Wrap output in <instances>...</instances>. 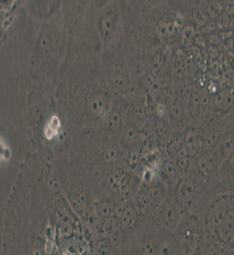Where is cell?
Instances as JSON below:
<instances>
[{
  "label": "cell",
  "mask_w": 234,
  "mask_h": 255,
  "mask_svg": "<svg viewBox=\"0 0 234 255\" xmlns=\"http://www.w3.org/2000/svg\"><path fill=\"white\" fill-rule=\"evenodd\" d=\"M230 195H222L211 204L205 214V226L211 235L215 236L218 228L223 221L230 207L234 205Z\"/></svg>",
  "instance_id": "1"
},
{
  "label": "cell",
  "mask_w": 234,
  "mask_h": 255,
  "mask_svg": "<svg viewBox=\"0 0 234 255\" xmlns=\"http://www.w3.org/2000/svg\"><path fill=\"white\" fill-rule=\"evenodd\" d=\"M219 158L214 150H207L198 158L197 168L198 173L205 180L211 179L217 170Z\"/></svg>",
  "instance_id": "2"
},
{
  "label": "cell",
  "mask_w": 234,
  "mask_h": 255,
  "mask_svg": "<svg viewBox=\"0 0 234 255\" xmlns=\"http://www.w3.org/2000/svg\"><path fill=\"white\" fill-rule=\"evenodd\" d=\"M198 241V227L196 223L192 221L186 224V226L182 229L181 235L180 247L181 250H184V254H194Z\"/></svg>",
  "instance_id": "3"
},
{
  "label": "cell",
  "mask_w": 234,
  "mask_h": 255,
  "mask_svg": "<svg viewBox=\"0 0 234 255\" xmlns=\"http://www.w3.org/2000/svg\"><path fill=\"white\" fill-rule=\"evenodd\" d=\"M198 187L195 179L187 177L179 182L176 188V197L179 203L189 204L195 199Z\"/></svg>",
  "instance_id": "4"
},
{
  "label": "cell",
  "mask_w": 234,
  "mask_h": 255,
  "mask_svg": "<svg viewBox=\"0 0 234 255\" xmlns=\"http://www.w3.org/2000/svg\"><path fill=\"white\" fill-rule=\"evenodd\" d=\"M234 205H233L229 208L215 235V236H218V238L222 243L227 245H234Z\"/></svg>",
  "instance_id": "5"
},
{
  "label": "cell",
  "mask_w": 234,
  "mask_h": 255,
  "mask_svg": "<svg viewBox=\"0 0 234 255\" xmlns=\"http://www.w3.org/2000/svg\"><path fill=\"white\" fill-rule=\"evenodd\" d=\"M118 17L113 10L105 11L98 21V29L103 39L111 40L117 31Z\"/></svg>",
  "instance_id": "6"
},
{
  "label": "cell",
  "mask_w": 234,
  "mask_h": 255,
  "mask_svg": "<svg viewBox=\"0 0 234 255\" xmlns=\"http://www.w3.org/2000/svg\"><path fill=\"white\" fill-rule=\"evenodd\" d=\"M195 72L191 59L183 52H178L174 59V74L176 79H182Z\"/></svg>",
  "instance_id": "7"
},
{
  "label": "cell",
  "mask_w": 234,
  "mask_h": 255,
  "mask_svg": "<svg viewBox=\"0 0 234 255\" xmlns=\"http://www.w3.org/2000/svg\"><path fill=\"white\" fill-rule=\"evenodd\" d=\"M89 113L95 118H104L107 114L108 99L104 93H98L88 101Z\"/></svg>",
  "instance_id": "8"
},
{
  "label": "cell",
  "mask_w": 234,
  "mask_h": 255,
  "mask_svg": "<svg viewBox=\"0 0 234 255\" xmlns=\"http://www.w3.org/2000/svg\"><path fill=\"white\" fill-rule=\"evenodd\" d=\"M212 106L217 111H230L234 106V88H227L221 89L214 95L212 101Z\"/></svg>",
  "instance_id": "9"
},
{
  "label": "cell",
  "mask_w": 234,
  "mask_h": 255,
  "mask_svg": "<svg viewBox=\"0 0 234 255\" xmlns=\"http://www.w3.org/2000/svg\"><path fill=\"white\" fill-rule=\"evenodd\" d=\"M184 147L191 157L196 156L203 147L202 134L194 128L188 129L184 135Z\"/></svg>",
  "instance_id": "10"
},
{
  "label": "cell",
  "mask_w": 234,
  "mask_h": 255,
  "mask_svg": "<svg viewBox=\"0 0 234 255\" xmlns=\"http://www.w3.org/2000/svg\"><path fill=\"white\" fill-rule=\"evenodd\" d=\"M216 146H218V148L215 153L219 160L228 161L234 154V134L224 135L221 138Z\"/></svg>",
  "instance_id": "11"
},
{
  "label": "cell",
  "mask_w": 234,
  "mask_h": 255,
  "mask_svg": "<svg viewBox=\"0 0 234 255\" xmlns=\"http://www.w3.org/2000/svg\"><path fill=\"white\" fill-rule=\"evenodd\" d=\"M176 26L177 24L175 17L166 16L159 21L156 27V32L160 38H167L175 33Z\"/></svg>",
  "instance_id": "12"
},
{
  "label": "cell",
  "mask_w": 234,
  "mask_h": 255,
  "mask_svg": "<svg viewBox=\"0 0 234 255\" xmlns=\"http://www.w3.org/2000/svg\"><path fill=\"white\" fill-rule=\"evenodd\" d=\"M191 156L185 147L179 148L176 154L175 164L176 170L179 173H185L190 165Z\"/></svg>",
  "instance_id": "13"
},
{
  "label": "cell",
  "mask_w": 234,
  "mask_h": 255,
  "mask_svg": "<svg viewBox=\"0 0 234 255\" xmlns=\"http://www.w3.org/2000/svg\"><path fill=\"white\" fill-rule=\"evenodd\" d=\"M221 133L216 128L209 127L205 129L204 134H202L203 146L206 148H213L217 145L221 140Z\"/></svg>",
  "instance_id": "14"
},
{
  "label": "cell",
  "mask_w": 234,
  "mask_h": 255,
  "mask_svg": "<svg viewBox=\"0 0 234 255\" xmlns=\"http://www.w3.org/2000/svg\"><path fill=\"white\" fill-rule=\"evenodd\" d=\"M111 80L115 88L120 91H127L130 89L131 84L129 79L126 74L120 72L119 70H116L111 73Z\"/></svg>",
  "instance_id": "15"
},
{
  "label": "cell",
  "mask_w": 234,
  "mask_h": 255,
  "mask_svg": "<svg viewBox=\"0 0 234 255\" xmlns=\"http://www.w3.org/2000/svg\"><path fill=\"white\" fill-rule=\"evenodd\" d=\"M120 219L121 228L129 229L136 224L137 220V213L133 207H125Z\"/></svg>",
  "instance_id": "16"
},
{
  "label": "cell",
  "mask_w": 234,
  "mask_h": 255,
  "mask_svg": "<svg viewBox=\"0 0 234 255\" xmlns=\"http://www.w3.org/2000/svg\"><path fill=\"white\" fill-rule=\"evenodd\" d=\"M72 206L78 212H83L88 205V197L82 191L75 189L71 194Z\"/></svg>",
  "instance_id": "17"
},
{
  "label": "cell",
  "mask_w": 234,
  "mask_h": 255,
  "mask_svg": "<svg viewBox=\"0 0 234 255\" xmlns=\"http://www.w3.org/2000/svg\"><path fill=\"white\" fill-rule=\"evenodd\" d=\"M107 125L109 129L111 132L116 133V134H119L121 132L123 122H122V118H121L120 111L116 109L111 111V113L108 117Z\"/></svg>",
  "instance_id": "18"
},
{
  "label": "cell",
  "mask_w": 234,
  "mask_h": 255,
  "mask_svg": "<svg viewBox=\"0 0 234 255\" xmlns=\"http://www.w3.org/2000/svg\"><path fill=\"white\" fill-rule=\"evenodd\" d=\"M200 96H201V92L199 91L196 87H193L192 93L188 102L189 113L193 118H198Z\"/></svg>",
  "instance_id": "19"
},
{
  "label": "cell",
  "mask_w": 234,
  "mask_h": 255,
  "mask_svg": "<svg viewBox=\"0 0 234 255\" xmlns=\"http://www.w3.org/2000/svg\"><path fill=\"white\" fill-rule=\"evenodd\" d=\"M61 127V122L59 120V118L54 115L49 120L48 125L46 126L44 134L48 140H52L53 138L56 137V135L58 134V131Z\"/></svg>",
  "instance_id": "20"
},
{
  "label": "cell",
  "mask_w": 234,
  "mask_h": 255,
  "mask_svg": "<svg viewBox=\"0 0 234 255\" xmlns=\"http://www.w3.org/2000/svg\"><path fill=\"white\" fill-rule=\"evenodd\" d=\"M212 100L207 93H201L200 102H199V110H198V119L204 120L207 118L209 113L212 111Z\"/></svg>",
  "instance_id": "21"
},
{
  "label": "cell",
  "mask_w": 234,
  "mask_h": 255,
  "mask_svg": "<svg viewBox=\"0 0 234 255\" xmlns=\"http://www.w3.org/2000/svg\"><path fill=\"white\" fill-rule=\"evenodd\" d=\"M176 170L173 164L169 162L166 161L164 162L161 170H160V174L162 177L163 180H165L167 183H173L176 178Z\"/></svg>",
  "instance_id": "22"
},
{
  "label": "cell",
  "mask_w": 234,
  "mask_h": 255,
  "mask_svg": "<svg viewBox=\"0 0 234 255\" xmlns=\"http://www.w3.org/2000/svg\"><path fill=\"white\" fill-rule=\"evenodd\" d=\"M196 40V31L193 26H187L180 33V42L182 45L189 47L192 45Z\"/></svg>",
  "instance_id": "23"
},
{
  "label": "cell",
  "mask_w": 234,
  "mask_h": 255,
  "mask_svg": "<svg viewBox=\"0 0 234 255\" xmlns=\"http://www.w3.org/2000/svg\"><path fill=\"white\" fill-rule=\"evenodd\" d=\"M38 48L39 51L43 55H49L50 53H52L54 44L51 37L49 34H43L39 40Z\"/></svg>",
  "instance_id": "24"
},
{
  "label": "cell",
  "mask_w": 234,
  "mask_h": 255,
  "mask_svg": "<svg viewBox=\"0 0 234 255\" xmlns=\"http://www.w3.org/2000/svg\"><path fill=\"white\" fill-rule=\"evenodd\" d=\"M122 141L125 147L130 148L131 146L134 143V139L136 136V130L132 126H126L122 127Z\"/></svg>",
  "instance_id": "25"
},
{
  "label": "cell",
  "mask_w": 234,
  "mask_h": 255,
  "mask_svg": "<svg viewBox=\"0 0 234 255\" xmlns=\"http://www.w3.org/2000/svg\"><path fill=\"white\" fill-rule=\"evenodd\" d=\"M96 210L98 213L102 217L110 218L111 216L114 215L115 207L109 202L98 203Z\"/></svg>",
  "instance_id": "26"
},
{
  "label": "cell",
  "mask_w": 234,
  "mask_h": 255,
  "mask_svg": "<svg viewBox=\"0 0 234 255\" xmlns=\"http://www.w3.org/2000/svg\"><path fill=\"white\" fill-rule=\"evenodd\" d=\"M192 89L193 85L191 81L188 79H183V82L182 83L181 87H180V95H181L182 100L184 102H187V105H188L190 95L192 93Z\"/></svg>",
  "instance_id": "27"
},
{
  "label": "cell",
  "mask_w": 234,
  "mask_h": 255,
  "mask_svg": "<svg viewBox=\"0 0 234 255\" xmlns=\"http://www.w3.org/2000/svg\"><path fill=\"white\" fill-rule=\"evenodd\" d=\"M164 63V55L161 52H156L151 60V65L155 72H159Z\"/></svg>",
  "instance_id": "28"
},
{
  "label": "cell",
  "mask_w": 234,
  "mask_h": 255,
  "mask_svg": "<svg viewBox=\"0 0 234 255\" xmlns=\"http://www.w3.org/2000/svg\"><path fill=\"white\" fill-rule=\"evenodd\" d=\"M118 157H119V151L118 149L117 150L116 149V148H110L104 152V158L106 163H114L118 159Z\"/></svg>",
  "instance_id": "29"
},
{
  "label": "cell",
  "mask_w": 234,
  "mask_h": 255,
  "mask_svg": "<svg viewBox=\"0 0 234 255\" xmlns=\"http://www.w3.org/2000/svg\"><path fill=\"white\" fill-rule=\"evenodd\" d=\"M195 21L199 26H204L207 24V16L202 10H196L194 14Z\"/></svg>",
  "instance_id": "30"
},
{
  "label": "cell",
  "mask_w": 234,
  "mask_h": 255,
  "mask_svg": "<svg viewBox=\"0 0 234 255\" xmlns=\"http://www.w3.org/2000/svg\"><path fill=\"white\" fill-rule=\"evenodd\" d=\"M230 23H231V20H230V17L228 15H226V14H223V15H221L220 17H218L217 20V25L218 27L219 28H221V29H227L229 25H230Z\"/></svg>",
  "instance_id": "31"
},
{
  "label": "cell",
  "mask_w": 234,
  "mask_h": 255,
  "mask_svg": "<svg viewBox=\"0 0 234 255\" xmlns=\"http://www.w3.org/2000/svg\"><path fill=\"white\" fill-rule=\"evenodd\" d=\"M149 205H150V200H149L148 196H145V195H142V196H139V198H138V207H139V210L141 211V212L145 213L148 211Z\"/></svg>",
  "instance_id": "32"
},
{
  "label": "cell",
  "mask_w": 234,
  "mask_h": 255,
  "mask_svg": "<svg viewBox=\"0 0 234 255\" xmlns=\"http://www.w3.org/2000/svg\"><path fill=\"white\" fill-rule=\"evenodd\" d=\"M209 13L212 14V16L214 17H219L221 16V11H222V8L220 3H216V2H213V3L209 6L208 9Z\"/></svg>",
  "instance_id": "33"
},
{
  "label": "cell",
  "mask_w": 234,
  "mask_h": 255,
  "mask_svg": "<svg viewBox=\"0 0 234 255\" xmlns=\"http://www.w3.org/2000/svg\"><path fill=\"white\" fill-rule=\"evenodd\" d=\"M195 63L198 65V68L200 69V70H205L206 65H205V58H204V56H203L201 53L199 52V51L195 52Z\"/></svg>",
  "instance_id": "34"
},
{
  "label": "cell",
  "mask_w": 234,
  "mask_h": 255,
  "mask_svg": "<svg viewBox=\"0 0 234 255\" xmlns=\"http://www.w3.org/2000/svg\"><path fill=\"white\" fill-rule=\"evenodd\" d=\"M128 162H129L130 166H133L134 168L136 166V162H137V157H136V152H132V153H130Z\"/></svg>",
  "instance_id": "35"
}]
</instances>
